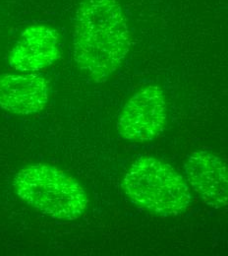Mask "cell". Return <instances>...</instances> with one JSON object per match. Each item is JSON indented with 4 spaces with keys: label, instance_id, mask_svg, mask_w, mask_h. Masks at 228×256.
<instances>
[{
    "label": "cell",
    "instance_id": "cell-1",
    "mask_svg": "<svg viewBox=\"0 0 228 256\" xmlns=\"http://www.w3.org/2000/svg\"><path fill=\"white\" fill-rule=\"evenodd\" d=\"M131 34L118 0H82L76 12L73 56L95 82L108 79L129 52Z\"/></svg>",
    "mask_w": 228,
    "mask_h": 256
},
{
    "label": "cell",
    "instance_id": "cell-2",
    "mask_svg": "<svg viewBox=\"0 0 228 256\" xmlns=\"http://www.w3.org/2000/svg\"><path fill=\"white\" fill-rule=\"evenodd\" d=\"M13 184L23 201L56 220H76L89 204L82 186L65 172L49 164H37L20 170Z\"/></svg>",
    "mask_w": 228,
    "mask_h": 256
},
{
    "label": "cell",
    "instance_id": "cell-3",
    "mask_svg": "<svg viewBox=\"0 0 228 256\" xmlns=\"http://www.w3.org/2000/svg\"><path fill=\"white\" fill-rule=\"evenodd\" d=\"M123 188L133 203L161 216L179 215L191 202L184 178L168 164L152 157L140 158L132 164Z\"/></svg>",
    "mask_w": 228,
    "mask_h": 256
},
{
    "label": "cell",
    "instance_id": "cell-4",
    "mask_svg": "<svg viewBox=\"0 0 228 256\" xmlns=\"http://www.w3.org/2000/svg\"><path fill=\"white\" fill-rule=\"evenodd\" d=\"M167 124V108L163 90L148 86L131 96L124 106L118 122L119 134L133 142L156 139Z\"/></svg>",
    "mask_w": 228,
    "mask_h": 256
},
{
    "label": "cell",
    "instance_id": "cell-5",
    "mask_svg": "<svg viewBox=\"0 0 228 256\" xmlns=\"http://www.w3.org/2000/svg\"><path fill=\"white\" fill-rule=\"evenodd\" d=\"M187 182L209 206L220 209L228 205V166L219 156L194 152L184 162Z\"/></svg>",
    "mask_w": 228,
    "mask_h": 256
},
{
    "label": "cell",
    "instance_id": "cell-6",
    "mask_svg": "<svg viewBox=\"0 0 228 256\" xmlns=\"http://www.w3.org/2000/svg\"><path fill=\"white\" fill-rule=\"evenodd\" d=\"M59 56V34L45 25H31L21 32L11 50L8 62L22 72L40 71L54 64Z\"/></svg>",
    "mask_w": 228,
    "mask_h": 256
},
{
    "label": "cell",
    "instance_id": "cell-7",
    "mask_svg": "<svg viewBox=\"0 0 228 256\" xmlns=\"http://www.w3.org/2000/svg\"><path fill=\"white\" fill-rule=\"evenodd\" d=\"M48 102L46 81L36 74L0 75V108L15 114H33Z\"/></svg>",
    "mask_w": 228,
    "mask_h": 256
}]
</instances>
